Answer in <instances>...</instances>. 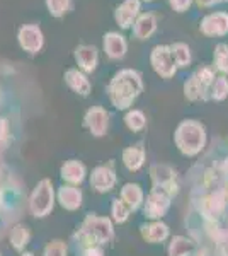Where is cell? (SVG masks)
I'll return each mask as SVG.
<instances>
[{
  "label": "cell",
  "instance_id": "6da1fadb",
  "mask_svg": "<svg viewBox=\"0 0 228 256\" xmlns=\"http://www.w3.org/2000/svg\"><path fill=\"white\" fill-rule=\"evenodd\" d=\"M142 89V84H140V76L136 72H131V70H123L121 74L114 77L113 80V99L116 101V104H119L118 108H124L128 101H131L138 90Z\"/></svg>",
  "mask_w": 228,
  "mask_h": 256
},
{
  "label": "cell",
  "instance_id": "7a4b0ae2",
  "mask_svg": "<svg viewBox=\"0 0 228 256\" xmlns=\"http://www.w3.org/2000/svg\"><path fill=\"white\" fill-rule=\"evenodd\" d=\"M205 36H225L228 34V12H211L205 16L200 24Z\"/></svg>",
  "mask_w": 228,
  "mask_h": 256
},
{
  "label": "cell",
  "instance_id": "3957f363",
  "mask_svg": "<svg viewBox=\"0 0 228 256\" xmlns=\"http://www.w3.org/2000/svg\"><path fill=\"white\" fill-rule=\"evenodd\" d=\"M174 55L171 46H155L152 52V64L159 74L164 77H171L176 72V65H174Z\"/></svg>",
  "mask_w": 228,
  "mask_h": 256
},
{
  "label": "cell",
  "instance_id": "277c9868",
  "mask_svg": "<svg viewBox=\"0 0 228 256\" xmlns=\"http://www.w3.org/2000/svg\"><path fill=\"white\" fill-rule=\"evenodd\" d=\"M19 43L26 52L29 53H36L39 52L41 46H43V32L38 26L34 24H26L19 30Z\"/></svg>",
  "mask_w": 228,
  "mask_h": 256
},
{
  "label": "cell",
  "instance_id": "5b68a950",
  "mask_svg": "<svg viewBox=\"0 0 228 256\" xmlns=\"http://www.w3.org/2000/svg\"><path fill=\"white\" fill-rule=\"evenodd\" d=\"M138 14H140V0H124L121 6L116 9L114 19L118 22V26H121L123 30H128L138 19Z\"/></svg>",
  "mask_w": 228,
  "mask_h": 256
},
{
  "label": "cell",
  "instance_id": "8992f818",
  "mask_svg": "<svg viewBox=\"0 0 228 256\" xmlns=\"http://www.w3.org/2000/svg\"><path fill=\"white\" fill-rule=\"evenodd\" d=\"M157 30V18L150 12L138 16V19L133 24V34L138 40H148Z\"/></svg>",
  "mask_w": 228,
  "mask_h": 256
},
{
  "label": "cell",
  "instance_id": "52a82bcc",
  "mask_svg": "<svg viewBox=\"0 0 228 256\" xmlns=\"http://www.w3.org/2000/svg\"><path fill=\"white\" fill-rule=\"evenodd\" d=\"M104 50L111 58H121L126 53V41L119 32H107L104 36Z\"/></svg>",
  "mask_w": 228,
  "mask_h": 256
},
{
  "label": "cell",
  "instance_id": "ba28073f",
  "mask_svg": "<svg viewBox=\"0 0 228 256\" xmlns=\"http://www.w3.org/2000/svg\"><path fill=\"white\" fill-rule=\"evenodd\" d=\"M75 58L84 70H94L95 64H97V50L94 46H87V44H82L75 50Z\"/></svg>",
  "mask_w": 228,
  "mask_h": 256
},
{
  "label": "cell",
  "instance_id": "9c48e42d",
  "mask_svg": "<svg viewBox=\"0 0 228 256\" xmlns=\"http://www.w3.org/2000/svg\"><path fill=\"white\" fill-rule=\"evenodd\" d=\"M172 50V55H174V60H176V64L179 65V67H186V65H189L191 62V50L186 43H176L171 46Z\"/></svg>",
  "mask_w": 228,
  "mask_h": 256
},
{
  "label": "cell",
  "instance_id": "30bf717a",
  "mask_svg": "<svg viewBox=\"0 0 228 256\" xmlns=\"http://www.w3.org/2000/svg\"><path fill=\"white\" fill-rule=\"evenodd\" d=\"M215 65L220 72L228 74V44L218 43L215 46Z\"/></svg>",
  "mask_w": 228,
  "mask_h": 256
},
{
  "label": "cell",
  "instance_id": "8fae6325",
  "mask_svg": "<svg viewBox=\"0 0 228 256\" xmlns=\"http://www.w3.org/2000/svg\"><path fill=\"white\" fill-rule=\"evenodd\" d=\"M67 80L73 89H77L78 92L87 94L89 92V82L85 80V77L82 76L78 70H68L67 72Z\"/></svg>",
  "mask_w": 228,
  "mask_h": 256
},
{
  "label": "cell",
  "instance_id": "7c38bea8",
  "mask_svg": "<svg viewBox=\"0 0 228 256\" xmlns=\"http://www.w3.org/2000/svg\"><path fill=\"white\" fill-rule=\"evenodd\" d=\"M46 6L53 18H61V16L67 14L70 7V0H46Z\"/></svg>",
  "mask_w": 228,
  "mask_h": 256
},
{
  "label": "cell",
  "instance_id": "4fadbf2b",
  "mask_svg": "<svg viewBox=\"0 0 228 256\" xmlns=\"http://www.w3.org/2000/svg\"><path fill=\"white\" fill-rule=\"evenodd\" d=\"M228 94V80L225 77H220V79L215 80L213 86V98L217 99H223Z\"/></svg>",
  "mask_w": 228,
  "mask_h": 256
},
{
  "label": "cell",
  "instance_id": "5bb4252c",
  "mask_svg": "<svg viewBox=\"0 0 228 256\" xmlns=\"http://www.w3.org/2000/svg\"><path fill=\"white\" fill-rule=\"evenodd\" d=\"M169 4L174 7V10L177 12H186L191 7L193 0H169Z\"/></svg>",
  "mask_w": 228,
  "mask_h": 256
},
{
  "label": "cell",
  "instance_id": "9a60e30c",
  "mask_svg": "<svg viewBox=\"0 0 228 256\" xmlns=\"http://www.w3.org/2000/svg\"><path fill=\"white\" fill-rule=\"evenodd\" d=\"M220 2H223V0H196V4L200 7H213V6H217V4H220Z\"/></svg>",
  "mask_w": 228,
  "mask_h": 256
}]
</instances>
